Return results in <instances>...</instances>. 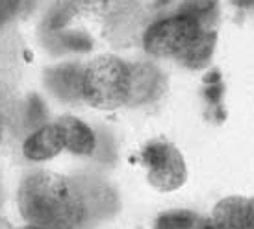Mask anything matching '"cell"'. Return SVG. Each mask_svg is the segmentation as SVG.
Wrapping results in <instances>:
<instances>
[{
  "label": "cell",
  "instance_id": "6da1fadb",
  "mask_svg": "<svg viewBox=\"0 0 254 229\" xmlns=\"http://www.w3.org/2000/svg\"><path fill=\"white\" fill-rule=\"evenodd\" d=\"M19 211L24 222L39 229H84L87 200L74 181L39 170L19 187Z\"/></svg>",
  "mask_w": 254,
  "mask_h": 229
},
{
  "label": "cell",
  "instance_id": "7a4b0ae2",
  "mask_svg": "<svg viewBox=\"0 0 254 229\" xmlns=\"http://www.w3.org/2000/svg\"><path fill=\"white\" fill-rule=\"evenodd\" d=\"M130 65L115 56H99L84 67L82 100L95 107L112 111L128 104Z\"/></svg>",
  "mask_w": 254,
  "mask_h": 229
},
{
  "label": "cell",
  "instance_id": "3957f363",
  "mask_svg": "<svg viewBox=\"0 0 254 229\" xmlns=\"http://www.w3.org/2000/svg\"><path fill=\"white\" fill-rule=\"evenodd\" d=\"M202 32H217V30L200 28L191 19L175 13L147 26L141 41L150 56L180 59Z\"/></svg>",
  "mask_w": 254,
  "mask_h": 229
},
{
  "label": "cell",
  "instance_id": "277c9868",
  "mask_svg": "<svg viewBox=\"0 0 254 229\" xmlns=\"http://www.w3.org/2000/svg\"><path fill=\"white\" fill-rule=\"evenodd\" d=\"M141 161L147 167L148 183L158 190H177L188 180V168L182 153L169 140H150L143 148Z\"/></svg>",
  "mask_w": 254,
  "mask_h": 229
},
{
  "label": "cell",
  "instance_id": "5b68a950",
  "mask_svg": "<svg viewBox=\"0 0 254 229\" xmlns=\"http://www.w3.org/2000/svg\"><path fill=\"white\" fill-rule=\"evenodd\" d=\"M64 150V133L60 130L58 122L37 128L34 133H30L22 144V153L30 161H49L60 155V152Z\"/></svg>",
  "mask_w": 254,
  "mask_h": 229
},
{
  "label": "cell",
  "instance_id": "8992f818",
  "mask_svg": "<svg viewBox=\"0 0 254 229\" xmlns=\"http://www.w3.org/2000/svg\"><path fill=\"white\" fill-rule=\"evenodd\" d=\"M163 89V78L158 69L135 63L130 65V98L128 104H143L154 100Z\"/></svg>",
  "mask_w": 254,
  "mask_h": 229
},
{
  "label": "cell",
  "instance_id": "52a82bcc",
  "mask_svg": "<svg viewBox=\"0 0 254 229\" xmlns=\"http://www.w3.org/2000/svg\"><path fill=\"white\" fill-rule=\"evenodd\" d=\"M58 126L64 133L65 150L76 155H93L97 148V137L89 126L74 117H62Z\"/></svg>",
  "mask_w": 254,
  "mask_h": 229
},
{
  "label": "cell",
  "instance_id": "ba28073f",
  "mask_svg": "<svg viewBox=\"0 0 254 229\" xmlns=\"http://www.w3.org/2000/svg\"><path fill=\"white\" fill-rule=\"evenodd\" d=\"M123 0H62L60 7L54 13V26H64L74 15H87V17H102L108 19L117 9Z\"/></svg>",
  "mask_w": 254,
  "mask_h": 229
},
{
  "label": "cell",
  "instance_id": "9c48e42d",
  "mask_svg": "<svg viewBox=\"0 0 254 229\" xmlns=\"http://www.w3.org/2000/svg\"><path fill=\"white\" fill-rule=\"evenodd\" d=\"M249 198L228 196L213 207L212 224L217 229H247Z\"/></svg>",
  "mask_w": 254,
  "mask_h": 229
},
{
  "label": "cell",
  "instance_id": "30bf717a",
  "mask_svg": "<svg viewBox=\"0 0 254 229\" xmlns=\"http://www.w3.org/2000/svg\"><path fill=\"white\" fill-rule=\"evenodd\" d=\"M50 89L60 98L67 102L82 98V84H84V67L80 65H64L50 70L49 74Z\"/></svg>",
  "mask_w": 254,
  "mask_h": 229
},
{
  "label": "cell",
  "instance_id": "8fae6325",
  "mask_svg": "<svg viewBox=\"0 0 254 229\" xmlns=\"http://www.w3.org/2000/svg\"><path fill=\"white\" fill-rule=\"evenodd\" d=\"M177 13L197 22L204 30H217L219 0H184Z\"/></svg>",
  "mask_w": 254,
  "mask_h": 229
},
{
  "label": "cell",
  "instance_id": "7c38bea8",
  "mask_svg": "<svg viewBox=\"0 0 254 229\" xmlns=\"http://www.w3.org/2000/svg\"><path fill=\"white\" fill-rule=\"evenodd\" d=\"M215 43H217V32H202L197 37V41L191 45V48L178 61L191 70L204 69L213 56Z\"/></svg>",
  "mask_w": 254,
  "mask_h": 229
},
{
  "label": "cell",
  "instance_id": "4fadbf2b",
  "mask_svg": "<svg viewBox=\"0 0 254 229\" xmlns=\"http://www.w3.org/2000/svg\"><path fill=\"white\" fill-rule=\"evenodd\" d=\"M202 220L193 211H169L158 216L154 229H198Z\"/></svg>",
  "mask_w": 254,
  "mask_h": 229
},
{
  "label": "cell",
  "instance_id": "5bb4252c",
  "mask_svg": "<svg viewBox=\"0 0 254 229\" xmlns=\"http://www.w3.org/2000/svg\"><path fill=\"white\" fill-rule=\"evenodd\" d=\"M206 98L210 100V104L217 107L219 118H225V113L221 111V98H223V82L219 76L217 70H212L208 76H206V89H204Z\"/></svg>",
  "mask_w": 254,
  "mask_h": 229
},
{
  "label": "cell",
  "instance_id": "9a60e30c",
  "mask_svg": "<svg viewBox=\"0 0 254 229\" xmlns=\"http://www.w3.org/2000/svg\"><path fill=\"white\" fill-rule=\"evenodd\" d=\"M21 0H0V22H4L6 19H9L11 15L17 11Z\"/></svg>",
  "mask_w": 254,
  "mask_h": 229
},
{
  "label": "cell",
  "instance_id": "2e32d148",
  "mask_svg": "<svg viewBox=\"0 0 254 229\" xmlns=\"http://www.w3.org/2000/svg\"><path fill=\"white\" fill-rule=\"evenodd\" d=\"M247 229H254V198H249V218Z\"/></svg>",
  "mask_w": 254,
  "mask_h": 229
},
{
  "label": "cell",
  "instance_id": "e0dca14e",
  "mask_svg": "<svg viewBox=\"0 0 254 229\" xmlns=\"http://www.w3.org/2000/svg\"><path fill=\"white\" fill-rule=\"evenodd\" d=\"M234 4L241 9H249V7H254V0H234Z\"/></svg>",
  "mask_w": 254,
  "mask_h": 229
},
{
  "label": "cell",
  "instance_id": "ac0fdd59",
  "mask_svg": "<svg viewBox=\"0 0 254 229\" xmlns=\"http://www.w3.org/2000/svg\"><path fill=\"white\" fill-rule=\"evenodd\" d=\"M4 132H6V120H4V113L0 109V144L4 140Z\"/></svg>",
  "mask_w": 254,
  "mask_h": 229
},
{
  "label": "cell",
  "instance_id": "d6986e66",
  "mask_svg": "<svg viewBox=\"0 0 254 229\" xmlns=\"http://www.w3.org/2000/svg\"><path fill=\"white\" fill-rule=\"evenodd\" d=\"M0 229H15V228L9 222H7L4 216H0Z\"/></svg>",
  "mask_w": 254,
  "mask_h": 229
},
{
  "label": "cell",
  "instance_id": "ffe728a7",
  "mask_svg": "<svg viewBox=\"0 0 254 229\" xmlns=\"http://www.w3.org/2000/svg\"><path fill=\"white\" fill-rule=\"evenodd\" d=\"M198 229H217V228H215L212 222H208V224H202V226H200Z\"/></svg>",
  "mask_w": 254,
  "mask_h": 229
},
{
  "label": "cell",
  "instance_id": "44dd1931",
  "mask_svg": "<svg viewBox=\"0 0 254 229\" xmlns=\"http://www.w3.org/2000/svg\"><path fill=\"white\" fill-rule=\"evenodd\" d=\"M19 229H39V228H34V226H28V224H26L24 228H19Z\"/></svg>",
  "mask_w": 254,
  "mask_h": 229
},
{
  "label": "cell",
  "instance_id": "7402d4cb",
  "mask_svg": "<svg viewBox=\"0 0 254 229\" xmlns=\"http://www.w3.org/2000/svg\"><path fill=\"white\" fill-rule=\"evenodd\" d=\"M158 2H160V4H163V2H167V0H158Z\"/></svg>",
  "mask_w": 254,
  "mask_h": 229
}]
</instances>
